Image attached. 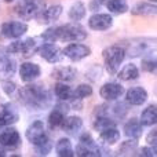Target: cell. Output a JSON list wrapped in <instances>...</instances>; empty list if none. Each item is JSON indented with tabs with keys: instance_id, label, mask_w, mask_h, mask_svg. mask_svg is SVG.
Here are the masks:
<instances>
[{
	"instance_id": "30bf717a",
	"label": "cell",
	"mask_w": 157,
	"mask_h": 157,
	"mask_svg": "<svg viewBox=\"0 0 157 157\" xmlns=\"http://www.w3.org/2000/svg\"><path fill=\"white\" fill-rule=\"evenodd\" d=\"M25 135H26V139L33 145V146L41 144V142H44L47 138H48V135L46 134V130H44L43 121H40V120L33 121L32 124L26 128Z\"/></svg>"
},
{
	"instance_id": "f35d334b",
	"label": "cell",
	"mask_w": 157,
	"mask_h": 157,
	"mask_svg": "<svg viewBox=\"0 0 157 157\" xmlns=\"http://www.w3.org/2000/svg\"><path fill=\"white\" fill-rule=\"evenodd\" d=\"M139 156L142 157H156L157 156V150H156V146H150V145H147V146L142 147V149H139Z\"/></svg>"
},
{
	"instance_id": "7402d4cb",
	"label": "cell",
	"mask_w": 157,
	"mask_h": 157,
	"mask_svg": "<svg viewBox=\"0 0 157 157\" xmlns=\"http://www.w3.org/2000/svg\"><path fill=\"white\" fill-rule=\"evenodd\" d=\"M123 131H124V135L127 136V138L139 139L142 136V134H144V125L139 123L138 119L132 117V119H130L124 124V127H123Z\"/></svg>"
},
{
	"instance_id": "9c48e42d",
	"label": "cell",
	"mask_w": 157,
	"mask_h": 157,
	"mask_svg": "<svg viewBox=\"0 0 157 157\" xmlns=\"http://www.w3.org/2000/svg\"><path fill=\"white\" fill-rule=\"evenodd\" d=\"M37 52L40 54V57L43 58L44 61H47L48 63H58V62H61L63 58L62 50L55 43H43L39 47Z\"/></svg>"
},
{
	"instance_id": "8992f818",
	"label": "cell",
	"mask_w": 157,
	"mask_h": 157,
	"mask_svg": "<svg viewBox=\"0 0 157 157\" xmlns=\"http://www.w3.org/2000/svg\"><path fill=\"white\" fill-rule=\"evenodd\" d=\"M46 7H47L46 0H22L21 4L17 6L15 13L24 21H29V19L37 18Z\"/></svg>"
},
{
	"instance_id": "603a6c76",
	"label": "cell",
	"mask_w": 157,
	"mask_h": 157,
	"mask_svg": "<svg viewBox=\"0 0 157 157\" xmlns=\"http://www.w3.org/2000/svg\"><path fill=\"white\" fill-rule=\"evenodd\" d=\"M156 4L155 3H146V2H138L136 4L132 6L131 8V14L138 17H150L156 15Z\"/></svg>"
},
{
	"instance_id": "3957f363",
	"label": "cell",
	"mask_w": 157,
	"mask_h": 157,
	"mask_svg": "<svg viewBox=\"0 0 157 157\" xmlns=\"http://www.w3.org/2000/svg\"><path fill=\"white\" fill-rule=\"evenodd\" d=\"M103 62H105V69L109 75H116L120 69V65L125 59V50L120 44H113V46L106 47L102 51Z\"/></svg>"
},
{
	"instance_id": "5bb4252c",
	"label": "cell",
	"mask_w": 157,
	"mask_h": 157,
	"mask_svg": "<svg viewBox=\"0 0 157 157\" xmlns=\"http://www.w3.org/2000/svg\"><path fill=\"white\" fill-rule=\"evenodd\" d=\"M124 87L120 83H105L99 90L101 98H103L105 101H116L124 94Z\"/></svg>"
},
{
	"instance_id": "7c38bea8",
	"label": "cell",
	"mask_w": 157,
	"mask_h": 157,
	"mask_svg": "<svg viewBox=\"0 0 157 157\" xmlns=\"http://www.w3.org/2000/svg\"><path fill=\"white\" fill-rule=\"evenodd\" d=\"M21 144V135H19L18 130L14 127L8 125L6 130L0 132V145L7 149H15Z\"/></svg>"
},
{
	"instance_id": "d6986e66",
	"label": "cell",
	"mask_w": 157,
	"mask_h": 157,
	"mask_svg": "<svg viewBox=\"0 0 157 157\" xmlns=\"http://www.w3.org/2000/svg\"><path fill=\"white\" fill-rule=\"evenodd\" d=\"M18 120H19V114L11 103H6V105L2 106V110H0V127L13 125Z\"/></svg>"
},
{
	"instance_id": "484cf974",
	"label": "cell",
	"mask_w": 157,
	"mask_h": 157,
	"mask_svg": "<svg viewBox=\"0 0 157 157\" xmlns=\"http://www.w3.org/2000/svg\"><path fill=\"white\" fill-rule=\"evenodd\" d=\"M55 153L59 157H73L75 149L69 138H61L55 145Z\"/></svg>"
},
{
	"instance_id": "8d00e7d4",
	"label": "cell",
	"mask_w": 157,
	"mask_h": 157,
	"mask_svg": "<svg viewBox=\"0 0 157 157\" xmlns=\"http://www.w3.org/2000/svg\"><path fill=\"white\" fill-rule=\"evenodd\" d=\"M142 71L147 73H156V58H145L142 61Z\"/></svg>"
},
{
	"instance_id": "277c9868",
	"label": "cell",
	"mask_w": 157,
	"mask_h": 157,
	"mask_svg": "<svg viewBox=\"0 0 157 157\" xmlns=\"http://www.w3.org/2000/svg\"><path fill=\"white\" fill-rule=\"evenodd\" d=\"M103 149L94 141L90 132H83L78 136V144L75 149V156L80 157H98L103 155Z\"/></svg>"
},
{
	"instance_id": "d590c367",
	"label": "cell",
	"mask_w": 157,
	"mask_h": 157,
	"mask_svg": "<svg viewBox=\"0 0 157 157\" xmlns=\"http://www.w3.org/2000/svg\"><path fill=\"white\" fill-rule=\"evenodd\" d=\"M2 90L6 95L11 97L17 91V84L14 81H11L10 78H6V80H2Z\"/></svg>"
},
{
	"instance_id": "5b68a950",
	"label": "cell",
	"mask_w": 157,
	"mask_h": 157,
	"mask_svg": "<svg viewBox=\"0 0 157 157\" xmlns=\"http://www.w3.org/2000/svg\"><path fill=\"white\" fill-rule=\"evenodd\" d=\"M156 46V40L150 37H138V39H132L130 40L127 48L125 50V55L131 58H138L142 55H147L155 50Z\"/></svg>"
},
{
	"instance_id": "836d02e7",
	"label": "cell",
	"mask_w": 157,
	"mask_h": 157,
	"mask_svg": "<svg viewBox=\"0 0 157 157\" xmlns=\"http://www.w3.org/2000/svg\"><path fill=\"white\" fill-rule=\"evenodd\" d=\"M92 95V87L90 84H78L76 90H73V98L75 101H81L84 98H88Z\"/></svg>"
},
{
	"instance_id": "4fadbf2b",
	"label": "cell",
	"mask_w": 157,
	"mask_h": 157,
	"mask_svg": "<svg viewBox=\"0 0 157 157\" xmlns=\"http://www.w3.org/2000/svg\"><path fill=\"white\" fill-rule=\"evenodd\" d=\"M113 26V18L109 14L97 13L88 18V28L92 30H108Z\"/></svg>"
},
{
	"instance_id": "60d3db41",
	"label": "cell",
	"mask_w": 157,
	"mask_h": 157,
	"mask_svg": "<svg viewBox=\"0 0 157 157\" xmlns=\"http://www.w3.org/2000/svg\"><path fill=\"white\" fill-rule=\"evenodd\" d=\"M6 153H7V152H6V149L2 146V145H0V157H4Z\"/></svg>"
},
{
	"instance_id": "cb8c5ba5",
	"label": "cell",
	"mask_w": 157,
	"mask_h": 157,
	"mask_svg": "<svg viewBox=\"0 0 157 157\" xmlns=\"http://www.w3.org/2000/svg\"><path fill=\"white\" fill-rule=\"evenodd\" d=\"M139 123L144 127H152L157 123V106L149 105L146 109H144L139 117Z\"/></svg>"
},
{
	"instance_id": "9a60e30c",
	"label": "cell",
	"mask_w": 157,
	"mask_h": 157,
	"mask_svg": "<svg viewBox=\"0 0 157 157\" xmlns=\"http://www.w3.org/2000/svg\"><path fill=\"white\" fill-rule=\"evenodd\" d=\"M41 75V69L35 62H24L19 68V77L24 83H33Z\"/></svg>"
},
{
	"instance_id": "74e56055",
	"label": "cell",
	"mask_w": 157,
	"mask_h": 157,
	"mask_svg": "<svg viewBox=\"0 0 157 157\" xmlns=\"http://www.w3.org/2000/svg\"><path fill=\"white\" fill-rule=\"evenodd\" d=\"M22 43H24V40H15V41H13V43H10L6 47V52H7V54H21Z\"/></svg>"
},
{
	"instance_id": "d6a6232c",
	"label": "cell",
	"mask_w": 157,
	"mask_h": 157,
	"mask_svg": "<svg viewBox=\"0 0 157 157\" xmlns=\"http://www.w3.org/2000/svg\"><path fill=\"white\" fill-rule=\"evenodd\" d=\"M138 139H128V141L123 142L119 147V155L120 156H134L135 152L138 150Z\"/></svg>"
},
{
	"instance_id": "4316f807",
	"label": "cell",
	"mask_w": 157,
	"mask_h": 157,
	"mask_svg": "<svg viewBox=\"0 0 157 157\" xmlns=\"http://www.w3.org/2000/svg\"><path fill=\"white\" fill-rule=\"evenodd\" d=\"M86 14H87V7H86V4H84L81 0H77V2H75L71 6L69 11H68V17L73 22L81 21V19L86 17Z\"/></svg>"
},
{
	"instance_id": "ac0fdd59",
	"label": "cell",
	"mask_w": 157,
	"mask_h": 157,
	"mask_svg": "<svg viewBox=\"0 0 157 157\" xmlns=\"http://www.w3.org/2000/svg\"><path fill=\"white\" fill-rule=\"evenodd\" d=\"M62 11H63V7L61 4H52L50 7L44 8V11L36 19L39 21V24H43V25L52 24V22H55L61 17Z\"/></svg>"
},
{
	"instance_id": "4dcf8cb0",
	"label": "cell",
	"mask_w": 157,
	"mask_h": 157,
	"mask_svg": "<svg viewBox=\"0 0 157 157\" xmlns=\"http://www.w3.org/2000/svg\"><path fill=\"white\" fill-rule=\"evenodd\" d=\"M39 43H37V39L36 37H29L26 39V40H24V43H22V57L24 58H30L33 57V55L37 52L39 50Z\"/></svg>"
},
{
	"instance_id": "e575fe53",
	"label": "cell",
	"mask_w": 157,
	"mask_h": 157,
	"mask_svg": "<svg viewBox=\"0 0 157 157\" xmlns=\"http://www.w3.org/2000/svg\"><path fill=\"white\" fill-rule=\"evenodd\" d=\"M52 149V142L50 138H47L44 142L39 145H35V153L37 156H47Z\"/></svg>"
},
{
	"instance_id": "ee69618b",
	"label": "cell",
	"mask_w": 157,
	"mask_h": 157,
	"mask_svg": "<svg viewBox=\"0 0 157 157\" xmlns=\"http://www.w3.org/2000/svg\"><path fill=\"white\" fill-rule=\"evenodd\" d=\"M98 2H101V3H103V2H106V0H98Z\"/></svg>"
},
{
	"instance_id": "b9f144b4",
	"label": "cell",
	"mask_w": 157,
	"mask_h": 157,
	"mask_svg": "<svg viewBox=\"0 0 157 157\" xmlns=\"http://www.w3.org/2000/svg\"><path fill=\"white\" fill-rule=\"evenodd\" d=\"M4 54H7V52H6V48L0 46V57H2V55H4Z\"/></svg>"
},
{
	"instance_id": "6da1fadb",
	"label": "cell",
	"mask_w": 157,
	"mask_h": 157,
	"mask_svg": "<svg viewBox=\"0 0 157 157\" xmlns=\"http://www.w3.org/2000/svg\"><path fill=\"white\" fill-rule=\"evenodd\" d=\"M18 98L21 103L29 110H44L52 102L51 92L43 84H28L18 91Z\"/></svg>"
},
{
	"instance_id": "f546056e",
	"label": "cell",
	"mask_w": 157,
	"mask_h": 157,
	"mask_svg": "<svg viewBox=\"0 0 157 157\" xmlns=\"http://www.w3.org/2000/svg\"><path fill=\"white\" fill-rule=\"evenodd\" d=\"M105 6L112 14H116V15L125 14L130 10V7H128L125 0H108V2L105 3Z\"/></svg>"
},
{
	"instance_id": "52a82bcc",
	"label": "cell",
	"mask_w": 157,
	"mask_h": 157,
	"mask_svg": "<svg viewBox=\"0 0 157 157\" xmlns=\"http://www.w3.org/2000/svg\"><path fill=\"white\" fill-rule=\"evenodd\" d=\"M29 26L26 22L22 21H7L2 24L0 26V33L6 39H19L28 32Z\"/></svg>"
},
{
	"instance_id": "1f68e13d",
	"label": "cell",
	"mask_w": 157,
	"mask_h": 157,
	"mask_svg": "<svg viewBox=\"0 0 157 157\" xmlns=\"http://www.w3.org/2000/svg\"><path fill=\"white\" fill-rule=\"evenodd\" d=\"M92 125L97 131H102L109 127H116V120H113L109 116H105V114H98V117L94 120Z\"/></svg>"
},
{
	"instance_id": "f6af8a7d",
	"label": "cell",
	"mask_w": 157,
	"mask_h": 157,
	"mask_svg": "<svg viewBox=\"0 0 157 157\" xmlns=\"http://www.w3.org/2000/svg\"><path fill=\"white\" fill-rule=\"evenodd\" d=\"M150 2H153V3H156V0H150Z\"/></svg>"
},
{
	"instance_id": "8fae6325",
	"label": "cell",
	"mask_w": 157,
	"mask_h": 157,
	"mask_svg": "<svg viewBox=\"0 0 157 157\" xmlns=\"http://www.w3.org/2000/svg\"><path fill=\"white\" fill-rule=\"evenodd\" d=\"M69 110H71V105H68L65 101H59V102L54 106V109H52V110L50 112V114H48V124H50V127H51V128L59 127L61 123H62V120L65 119V116L69 113Z\"/></svg>"
},
{
	"instance_id": "e0dca14e",
	"label": "cell",
	"mask_w": 157,
	"mask_h": 157,
	"mask_svg": "<svg viewBox=\"0 0 157 157\" xmlns=\"http://www.w3.org/2000/svg\"><path fill=\"white\" fill-rule=\"evenodd\" d=\"M61 128L63 130V132H66L68 135H72V136H76L80 134L81 128H83V119L78 116H69L62 120L59 125Z\"/></svg>"
},
{
	"instance_id": "7a4b0ae2",
	"label": "cell",
	"mask_w": 157,
	"mask_h": 157,
	"mask_svg": "<svg viewBox=\"0 0 157 157\" xmlns=\"http://www.w3.org/2000/svg\"><path fill=\"white\" fill-rule=\"evenodd\" d=\"M40 39L46 43H57V41H66V43H80L87 39V32L80 24L71 22L61 26H51L41 33Z\"/></svg>"
},
{
	"instance_id": "d4e9b609",
	"label": "cell",
	"mask_w": 157,
	"mask_h": 157,
	"mask_svg": "<svg viewBox=\"0 0 157 157\" xmlns=\"http://www.w3.org/2000/svg\"><path fill=\"white\" fill-rule=\"evenodd\" d=\"M117 77L123 81H131V80H136L139 77V69L136 65L134 63H127L124 65L120 71H117Z\"/></svg>"
},
{
	"instance_id": "44dd1931",
	"label": "cell",
	"mask_w": 157,
	"mask_h": 157,
	"mask_svg": "<svg viewBox=\"0 0 157 157\" xmlns=\"http://www.w3.org/2000/svg\"><path fill=\"white\" fill-rule=\"evenodd\" d=\"M51 77L58 81H73L77 77V69L73 66H58L51 72Z\"/></svg>"
},
{
	"instance_id": "83f0119b",
	"label": "cell",
	"mask_w": 157,
	"mask_h": 157,
	"mask_svg": "<svg viewBox=\"0 0 157 157\" xmlns=\"http://www.w3.org/2000/svg\"><path fill=\"white\" fill-rule=\"evenodd\" d=\"M54 95L59 101L68 102V101H72V98H73V90L68 84L63 83V81H58L54 86Z\"/></svg>"
},
{
	"instance_id": "2e32d148",
	"label": "cell",
	"mask_w": 157,
	"mask_h": 157,
	"mask_svg": "<svg viewBox=\"0 0 157 157\" xmlns=\"http://www.w3.org/2000/svg\"><path fill=\"white\" fill-rule=\"evenodd\" d=\"M124 92H125V101H127V103H130L132 106L144 105L147 99V91L141 86L131 87L130 90H127Z\"/></svg>"
},
{
	"instance_id": "ba28073f",
	"label": "cell",
	"mask_w": 157,
	"mask_h": 157,
	"mask_svg": "<svg viewBox=\"0 0 157 157\" xmlns=\"http://www.w3.org/2000/svg\"><path fill=\"white\" fill-rule=\"evenodd\" d=\"M62 54L72 62H78L91 55V48L81 43H71L62 50Z\"/></svg>"
},
{
	"instance_id": "ffe728a7",
	"label": "cell",
	"mask_w": 157,
	"mask_h": 157,
	"mask_svg": "<svg viewBox=\"0 0 157 157\" xmlns=\"http://www.w3.org/2000/svg\"><path fill=\"white\" fill-rule=\"evenodd\" d=\"M17 72V62L7 54L0 57V80L11 78Z\"/></svg>"
},
{
	"instance_id": "f1b7e54d",
	"label": "cell",
	"mask_w": 157,
	"mask_h": 157,
	"mask_svg": "<svg viewBox=\"0 0 157 157\" xmlns=\"http://www.w3.org/2000/svg\"><path fill=\"white\" fill-rule=\"evenodd\" d=\"M99 139L106 145H114L120 141V131L116 127H109L99 131Z\"/></svg>"
},
{
	"instance_id": "7bdbcfd3",
	"label": "cell",
	"mask_w": 157,
	"mask_h": 157,
	"mask_svg": "<svg viewBox=\"0 0 157 157\" xmlns=\"http://www.w3.org/2000/svg\"><path fill=\"white\" fill-rule=\"evenodd\" d=\"M6 3H11V2H15V0H4Z\"/></svg>"
},
{
	"instance_id": "ab89813d",
	"label": "cell",
	"mask_w": 157,
	"mask_h": 157,
	"mask_svg": "<svg viewBox=\"0 0 157 157\" xmlns=\"http://www.w3.org/2000/svg\"><path fill=\"white\" fill-rule=\"evenodd\" d=\"M146 142H147V145H150V146H156L157 145V131L156 130L150 131V132L147 134Z\"/></svg>"
}]
</instances>
